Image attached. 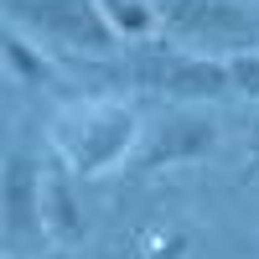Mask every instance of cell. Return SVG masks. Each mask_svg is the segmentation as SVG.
Masks as SVG:
<instances>
[{
    "instance_id": "6da1fadb",
    "label": "cell",
    "mask_w": 259,
    "mask_h": 259,
    "mask_svg": "<svg viewBox=\"0 0 259 259\" xmlns=\"http://www.w3.org/2000/svg\"><path fill=\"white\" fill-rule=\"evenodd\" d=\"M140 114L119 99H83L52 119V150L73 166V177H109L135 150Z\"/></svg>"
},
{
    "instance_id": "7a4b0ae2",
    "label": "cell",
    "mask_w": 259,
    "mask_h": 259,
    "mask_svg": "<svg viewBox=\"0 0 259 259\" xmlns=\"http://www.w3.org/2000/svg\"><path fill=\"white\" fill-rule=\"evenodd\" d=\"M6 26H21L52 52H78V57H109L119 47V31L99 0H0Z\"/></svg>"
},
{
    "instance_id": "3957f363",
    "label": "cell",
    "mask_w": 259,
    "mask_h": 259,
    "mask_svg": "<svg viewBox=\"0 0 259 259\" xmlns=\"http://www.w3.org/2000/svg\"><path fill=\"white\" fill-rule=\"evenodd\" d=\"M156 11H161V31L212 57L259 52V16L239 0H156Z\"/></svg>"
},
{
    "instance_id": "277c9868",
    "label": "cell",
    "mask_w": 259,
    "mask_h": 259,
    "mask_svg": "<svg viewBox=\"0 0 259 259\" xmlns=\"http://www.w3.org/2000/svg\"><path fill=\"white\" fill-rule=\"evenodd\" d=\"M135 78L140 89H156L177 104H207V99H223L233 94V68L228 57H212V52H166V41L145 47L135 57Z\"/></svg>"
},
{
    "instance_id": "5b68a950",
    "label": "cell",
    "mask_w": 259,
    "mask_h": 259,
    "mask_svg": "<svg viewBox=\"0 0 259 259\" xmlns=\"http://www.w3.org/2000/svg\"><path fill=\"white\" fill-rule=\"evenodd\" d=\"M223 140V124L218 114L197 109V104H182V109H171L156 130H150V145L140 150V171H161V166H197L207 161L212 150Z\"/></svg>"
},
{
    "instance_id": "8992f818",
    "label": "cell",
    "mask_w": 259,
    "mask_h": 259,
    "mask_svg": "<svg viewBox=\"0 0 259 259\" xmlns=\"http://www.w3.org/2000/svg\"><path fill=\"white\" fill-rule=\"evenodd\" d=\"M41 192H47V166L16 145L6 156V254H26L31 239H47Z\"/></svg>"
},
{
    "instance_id": "52a82bcc",
    "label": "cell",
    "mask_w": 259,
    "mask_h": 259,
    "mask_svg": "<svg viewBox=\"0 0 259 259\" xmlns=\"http://www.w3.org/2000/svg\"><path fill=\"white\" fill-rule=\"evenodd\" d=\"M41 223H47L52 249H68L89 233V218H83L78 187H73V166L68 161H47V192H41Z\"/></svg>"
},
{
    "instance_id": "ba28073f",
    "label": "cell",
    "mask_w": 259,
    "mask_h": 259,
    "mask_svg": "<svg viewBox=\"0 0 259 259\" xmlns=\"http://www.w3.org/2000/svg\"><path fill=\"white\" fill-rule=\"evenodd\" d=\"M6 62H11V78L21 89H47V83H57V68L47 62L41 41L26 36L21 26H6Z\"/></svg>"
},
{
    "instance_id": "9c48e42d",
    "label": "cell",
    "mask_w": 259,
    "mask_h": 259,
    "mask_svg": "<svg viewBox=\"0 0 259 259\" xmlns=\"http://www.w3.org/2000/svg\"><path fill=\"white\" fill-rule=\"evenodd\" d=\"M99 11L109 16V26H114L124 41H150V36L161 31L156 0H99Z\"/></svg>"
},
{
    "instance_id": "30bf717a",
    "label": "cell",
    "mask_w": 259,
    "mask_h": 259,
    "mask_svg": "<svg viewBox=\"0 0 259 259\" xmlns=\"http://www.w3.org/2000/svg\"><path fill=\"white\" fill-rule=\"evenodd\" d=\"M228 68H233V94L259 99V52H239V57H228Z\"/></svg>"
},
{
    "instance_id": "8fae6325",
    "label": "cell",
    "mask_w": 259,
    "mask_h": 259,
    "mask_svg": "<svg viewBox=\"0 0 259 259\" xmlns=\"http://www.w3.org/2000/svg\"><path fill=\"white\" fill-rule=\"evenodd\" d=\"M145 259H187V233L171 228V233H156L150 239V254Z\"/></svg>"
},
{
    "instance_id": "7c38bea8",
    "label": "cell",
    "mask_w": 259,
    "mask_h": 259,
    "mask_svg": "<svg viewBox=\"0 0 259 259\" xmlns=\"http://www.w3.org/2000/svg\"><path fill=\"white\" fill-rule=\"evenodd\" d=\"M11 259H26V254H11ZM31 259H68V249H52V254H31Z\"/></svg>"
},
{
    "instance_id": "4fadbf2b",
    "label": "cell",
    "mask_w": 259,
    "mask_h": 259,
    "mask_svg": "<svg viewBox=\"0 0 259 259\" xmlns=\"http://www.w3.org/2000/svg\"><path fill=\"white\" fill-rule=\"evenodd\" d=\"M249 166L259 171V124H254V145H249Z\"/></svg>"
}]
</instances>
